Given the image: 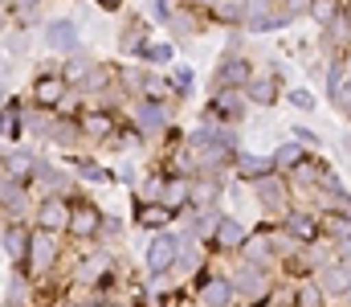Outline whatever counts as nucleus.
I'll use <instances>...</instances> for the list:
<instances>
[{
    "label": "nucleus",
    "instance_id": "1",
    "mask_svg": "<svg viewBox=\"0 0 351 307\" xmlns=\"http://www.w3.org/2000/svg\"><path fill=\"white\" fill-rule=\"evenodd\" d=\"M233 287H237V295L241 299H250V304H258V299H265L269 295V266H262V262H254V258H241L237 266H233Z\"/></svg>",
    "mask_w": 351,
    "mask_h": 307
},
{
    "label": "nucleus",
    "instance_id": "2",
    "mask_svg": "<svg viewBox=\"0 0 351 307\" xmlns=\"http://www.w3.org/2000/svg\"><path fill=\"white\" fill-rule=\"evenodd\" d=\"M245 102H250L245 91L221 87V91H213V99L204 106V119H208V123H241V119H245Z\"/></svg>",
    "mask_w": 351,
    "mask_h": 307
},
{
    "label": "nucleus",
    "instance_id": "3",
    "mask_svg": "<svg viewBox=\"0 0 351 307\" xmlns=\"http://www.w3.org/2000/svg\"><path fill=\"white\" fill-rule=\"evenodd\" d=\"M131 123H135L147 139H156V135H164V131L172 127V111H168L164 99H135V106H131Z\"/></svg>",
    "mask_w": 351,
    "mask_h": 307
},
{
    "label": "nucleus",
    "instance_id": "4",
    "mask_svg": "<svg viewBox=\"0 0 351 307\" xmlns=\"http://www.w3.org/2000/svg\"><path fill=\"white\" fill-rule=\"evenodd\" d=\"M250 78H254V62H250L245 54L229 49V54L221 58L217 74H213V91H221V87H237V91H245V87H250Z\"/></svg>",
    "mask_w": 351,
    "mask_h": 307
},
{
    "label": "nucleus",
    "instance_id": "5",
    "mask_svg": "<svg viewBox=\"0 0 351 307\" xmlns=\"http://www.w3.org/2000/svg\"><path fill=\"white\" fill-rule=\"evenodd\" d=\"M180 250H184L180 238L160 229V234L147 242V258H143V262H147V275H164V271H172L176 258H180Z\"/></svg>",
    "mask_w": 351,
    "mask_h": 307
},
{
    "label": "nucleus",
    "instance_id": "6",
    "mask_svg": "<svg viewBox=\"0 0 351 307\" xmlns=\"http://www.w3.org/2000/svg\"><path fill=\"white\" fill-rule=\"evenodd\" d=\"M290 181H282L278 172H269V177H262V181H254V193H258V201H262L265 213H290Z\"/></svg>",
    "mask_w": 351,
    "mask_h": 307
},
{
    "label": "nucleus",
    "instance_id": "7",
    "mask_svg": "<svg viewBox=\"0 0 351 307\" xmlns=\"http://www.w3.org/2000/svg\"><path fill=\"white\" fill-rule=\"evenodd\" d=\"M53 262H58V238H53V229L37 225L29 234V266H33V275H45Z\"/></svg>",
    "mask_w": 351,
    "mask_h": 307
},
{
    "label": "nucleus",
    "instance_id": "8",
    "mask_svg": "<svg viewBox=\"0 0 351 307\" xmlns=\"http://www.w3.org/2000/svg\"><path fill=\"white\" fill-rule=\"evenodd\" d=\"M70 95V82H66V74L62 70H49V74H37L33 78V91H29V99L37 102V106H53L58 111V102Z\"/></svg>",
    "mask_w": 351,
    "mask_h": 307
},
{
    "label": "nucleus",
    "instance_id": "9",
    "mask_svg": "<svg viewBox=\"0 0 351 307\" xmlns=\"http://www.w3.org/2000/svg\"><path fill=\"white\" fill-rule=\"evenodd\" d=\"M282 225H286V234H290L294 242H302V246H311V242L323 234L319 213H306V209H290V213L282 217Z\"/></svg>",
    "mask_w": 351,
    "mask_h": 307
},
{
    "label": "nucleus",
    "instance_id": "10",
    "mask_svg": "<svg viewBox=\"0 0 351 307\" xmlns=\"http://www.w3.org/2000/svg\"><path fill=\"white\" fill-rule=\"evenodd\" d=\"M70 221H74V209L62 201L58 193H49L45 201L37 205V225H41V229H53V234H62V229H70Z\"/></svg>",
    "mask_w": 351,
    "mask_h": 307
},
{
    "label": "nucleus",
    "instance_id": "11",
    "mask_svg": "<svg viewBox=\"0 0 351 307\" xmlns=\"http://www.w3.org/2000/svg\"><path fill=\"white\" fill-rule=\"evenodd\" d=\"M114 131H119V115H114V111L94 106V111H86V115H82V135H86L90 144H106Z\"/></svg>",
    "mask_w": 351,
    "mask_h": 307
},
{
    "label": "nucleus",
    "instance_id": "12",
    "mask_svg": "<svg viewBox=\"0 0 351 307\" xmlns=\"http://www.w3.org/2000/svg\"><path fill=\"white\" fill-rule=\"evenodd\" d=\"M315 279H319V287H323L327 295H348L351 291V266L348 262H339V258L323 262V266L315 271Z\"/></svg>",
    "mask_w": 351,
    "mask_h": 307
},
{
    "label": "nucleus",
    "instance_id": "13",
    "mask_svg": "<svg viewBox=\"0 0 351 307\" xmlns=\"http://www.w3.org/2000/svg\"><path fill=\"white\" fill-rule=\"evenodd\" d=\"M196 295H200V307H229L233 295H237V287L225 275H208V279H200V291Z\"/></svg>",
    "mask_w": 351,
    "mask_h": 307
},
{
    "label": "nucleus",
    "instance_id": "14",
    "mask_svg": "<svg viewBox=\"0 0 351 307\" xmlns=\"http://www.w3.org/2000/svg\"><path fill=\"white\" fill-rule=\"evenodd\" d=\"M245 95L254 106H274L278 95H282V78L274 74V70H265V74H254L250 78V87H245Z\"/></svg>",
    "mask_w": 351,
    "mask_h": 307
},
{
    "label": "nucleus",
    "instance_id": "15",
    "mask_svg": "<svg viewBox=\"0 0 351 307\" xmlns=\"http://www.w3.org/2000/svg\"><path fill=\"white\" fill-rule=\"evenodd\" d=\"M45 45H49L53 54H74V49H78V29H74V21H49V25H45Z\"/></svg>",
    "mask_w": 351,
    "mask_h": 307
},
{
    "label": "nucleus",
    "instance_id": "16",
    "mask_svg": "<svg viewBox=\"0 0 351 307\" xmlns=\"http://www.w3.org/2000/svg\"><path fill=\"white\" fill-rule=\"evenodd\" d=\"M245 242H250V234H245V225L237 221V217H221V225H217V234H213V246L217 250H245Z\"/></svg>",
    "mask_w": 351,
    "mask_h": 307
},
{
    "label": "nucleus",
    "instance_id": "17",
    "mask_svg": "<svg viewBox=\"0 0 351 307\" xmlns=\"http://www.w3.org/2000/svg\"><path fill=\"white\" fill-rule=\"evenodd\" d=\"M114 82H119V70H114V66L94 62V70L86 74V82H82L78 91H86V95H102V99H106V95L114 91Z\"/></svg>",
    "mask_w": 351,
    "mask_h": 307
},
{
    "label": "nucleus",
    "instance_id": "18",
    "mask_svg": "<svg viewBox=\"0 0 351 307\" xmlns=\"http://www.w3.org/2000/svg\"><path fill=\"white\" fill-rule=\"evenodd\" d=\"M70 234H74L78 242L102 234V213H98L94 205H78V209H74V221H70Z\"/></svg>",
    "mask_w": 351,
    "mask_h": 307
},
{
    "label": "nucleus",
    "instance_id": "19",
    "mask_svg": "<svg viewBox=\"0 0 351 307\" xmlns=\"http://www.w3.org/2000/svg\"><path fill=\"white\" fill-rule=\"evenodd\" d=\"M233 168H237V177H245V181H262V177H269V172H278L274 160H258V156H250V152H237Z\"/></svg>",
    "mask_w": 351,
    "mask_h": 307
},
{
    "label": "nucleus",
    "instance_id": "20",
    "mask_svg": "<svg viewBox=\"0 0 351 307\" xmlns=\"http://www.w3.org/2000/svg\"><path fill=\"white\" fill-rule=\"evenodd\" d=\"M269 160H274V168H278V172H290L294 164H302V160H306V144H302V139H290V144H282Z\"/></svg>",
    "mask_w": 351,
    "mask_h": 307
},
{
    "label": "nucleus",
    "instance_id": "21",
    "mask_svg": "<svg viewBox=\"0 0 351 307\" xmlns=\"http://www.w3.org/2000/svg\"><path fill=\"white\" fill-rule=\"evenodd\" d=\"M208 16L217 25H245V0H217L208 8Z\"/></svg>",
    "mask_w": 351,
    "mask_h": 307
},
{
    "label": "nucleus",
    "instance_id": "22",
    "mask_svg": "<svg viewBox=\"0 0 351 307\" xmlns=\"http://www.w3.org/2000/svg\"><path fill=\"white\" fill-rule=\"evenodd\" d=\"M106 266H110V254H106V250L90 254L86 262L78 266V279H74V283H82V287H94V283H98V279L106 275Z\"/></svg>",
    "mask_w": 351,
    "mask_h": 307
},
{
    "label": "nucleus",
    "instance_id": "23",
    "mask_svg": "<svg viewBox=\"0 0 351 307\" xmlns=\"http://www.w3.org/2000/svg\"><path fill=\"white\" fill-rule=\"evenodd\" d=\"M94 70V58H86V54H66V66H62V74H66V82L70 87H82L86 82V74Z\"/></svg>",
    "mask_w": 351,
    "mask_h": 307
},
{
    "label": "nucleus",
    "instance_id": "24",
    "mask_svg": "<svg viewBox=\"0 0 351 307\" xmlns=\"http://www.w3.org/2000/svg\"><path fill=\"white\" fill-rule=\"evenodd\" d=\"M351 41V16L343 12L339 21H331V25H323V45L327 49H348Z\"/></svg>",
    "mask_w": 351,
    "mask_h": 307
},
{
    "label": "nucleus",
    "instance_id": "25",
    "mask_svg": "<svg viewBox=\"0 0 351 307\" xmlns=\"http://www.w3.org/2000/svg\"><path fill=\"white\" fill-rule=\"evenodd\" d=\"M168 221H172V205L168 201H152V205L139 209V225L143 229H164Z\"/></svg>",
    "mask_w": 351,
    "mask_h": 307
},
{
    "label": "nucleus",
    "instance_id": "26",
    "mask_svg": "<svg viewBox=\"0 0 351 307\" xmlns=\"http://www.w3.org/2000/svg\"><path fill=\"white\" fill-rule=\"evenodd\" d=\"M4 258H29V238L21 234V229H12V221L4 225Z\"/></svg>",
    "mask_w": 351,
    "mask_h": 307
},
{
    "label": "nucleus",
    "instance_id": "27",
    "mask_svg": "<svg viewBox=\"0 0 351 307\" xmlns=\"http://www.w3.org/2000/svg\"><path fill=\"white\" fill-rule=\"evenodd\" d=\"M343 16V0H311V21L319 25H331Z\"/></svg>",
    "mask_w": 351,
    "mask_h": 307
},
{
    "label": "nucleus",
    "instance_id": "28",
    "mask_svg": "<svg viewBox=\"0 0 351 307\" xmlns=\"http://www.w3.org/2000/svg\"><path fill=\"white\" fill-rule=\"evenodd\" d=\"M278 242H265V238H250L245 242V258H254V262H262V266H269L274 258H278V250H274Z\"/></svg>",
    "mask_w": 351,
    "mask_h": 307
},
{
    "label": "nucleus",
    "instance_id": "29",
    "mask_svg": "<svg viewBox=\"0 0 351 307\" xmlns=\"http://www.w3.org/2000/svg\"><path fill=\"white\" fill-rule=\"evenodd\" d=\"M323 299H327V291L319 287V279L311 283H298V295H294V307H323Z\"/></svg>",
    "mask_w": 351,
    "mask_h": 307
},
{
    "label": "nucleus",
    "instance_id": "30",
    "mask_svg": "<svg viewBox=\"0 0 351 307\" xmlns=\"http://www.w3.org/2000/svg\"><path fill=\"white\" fill-rule=\"evenodd\" d=\"M70 168L78 172V181H90V185H102V181H110V172H106V168H98L94 160H78V156H74V160H70Z\"/></svg>",
    "mask_w": 351,
    "mask_h": 307
},
{
    "label": "nucleus",
    "instance_id": "31",
    "mask_svg": "<svg viewBox=\"0 0 351 307\" xmlns=\"http://www.w3.org/2000/svg\"><path fill=\"white\" fill-rule=\"evenodd\" d=\"M33 177H37V181H41V185L49 189V193H62V189L70 185V181H66V177H62L58 168H49L45 160H37V172H33Z\"/></svg>",
    "mask_w": 351,
    "mask_h": 307
},
{
    "label": "nucleus",
    "instance_id": "32",
    "mask_svg": "<svg viewBox=\"0 0 351 307\" xmlns=\"http://www.w3.org/2000/svg\"><path fill=\"white\" fill-rule=\"evenodd\" d=\"M192 66H176L172 70V95H180V99H188L192 95Z\"/></svg>",
    "mask_w": 351,
    "mask_h": 307
},
{
    "label": "nucleus",
    "instance_id": "33",
    "mask_svg": "<svg viewBox=\"0 0 351 307\" xmlns=\"http://www.w3.org/2000/svg\"><path fill=\"white\" fill-rule=\"evenodd\" d=\"M139 62H156V66H164V62H172V45H168V41H156V45H147V49L139 54Z\"/></svg>",
    "mask_w": 351,
    "mask_h": 307
},
{
    "label": "nucleus",
    "instance_id": "34",
    "mask_svg": "<svg viewBox=\"0 0 351 307\" xmlns=\"http://www.w3.org/2000/svg\"><path fill=\"white\" fill-rule=\"evenodd\" d=\"M327 229H331L335 238H348V234H351V213L343 217V209H335V213L327 217Z\"/></svg>",
    "mask_w": 351,
    "mask_h": 307
},
{
    "label": "nucleus",
    "instance_id": "35",
    "mask_svg": "<svg viewBox=\"0 0 351 307\" xmlns=\"http://www.w3.org/2000/svg\"><path fill=\"white\" fill-rule=\"evenodd\" d=\"M196 266H200V254L184 246V250H180V258H176V271H180V275H192Z\"/></svg>",
    "mask_w": 351,
    "mask_h": 307
},
{
    "label": "nucleus",
    "instance_id": "36",
    "mask_svg": "<svg viewBox=\"0 0 351 307\" xmlns=\"http://www.w3.org/2000/svg\"><path fill=\"white\" fill-rule=\"evenodd\" d=\"M152 16H156V21H168V25H172V21H176L172 0H152Z\"/></svg>",
    "mask_w": 351,
    "mask_h": 307
},
{
    "label": "nucleus",
    "instance_id": "37",
    "mask_svg": "<svg viewBox=\"0 0 351 307\" xmlns=\"http://www.w3.org/2000/svg\"><path fill=\"white\" fill-rule=\"evenodd\" d=\"M290 102L298 111H315V95H306V91H290Z\"/></svg>",
    "mask_w": 351,
    "mask_h": 307
},
{
    "label": "nucleus",
    "instance_id": "38",
    "mask_svg": "<svg viewBox=\"0 0 351 307\" xmlns=\"http://www.w3.org/2000/svg\"><path fill=\"white\" fill-rule=\"evenodd\" d=\"M335 258L351 266V234H348V238H335Z\"/></svg>",
    "mask_w": 351,
    "mask_h": 307
},
{
    "label": "nucleus",
    "instance_id": "39",
    "mask_svg": "<svg viewBox=\"0 0 351 307\" xmlns=\"http://www.w3.org/2000/svg\"><path fill=\"white\" fill-rule=\"evenodd\" d=\"M294 139H302L306 148H319V144H323V139H319V135H315L311 127H294Z\"/></svg>",
    "mask_w": 351,
    "mask_h": 307
},
{
    "label": "nucleus",
    "instance_id": "40",
    "mask_svg": "<svg viewBox=\"0 0 351 307\" xmlns=\"http://www.w3.org/2000/svg\"><path fill=\"white\" fill-rule=\"evenodd\" d=\"M290 8V16H311V0H282Z\"/></svg>",
    "mask_w": 351,
    "mask_h": 307
},
{
    "label": "nucleus",
    "instance_id": "41",
    "mask_svg": "<svg viewBox=\"0 0 351 307\" xmlns=\"http://www.w3.org/2000/svg\"><path fill=\"white\" fill-rule=\"evenodd\" d=\"M119 4H123V0H98V8H106V12H114Z\"/></svg>",
    "mask_w": 351,
    "mask_h": 307
},
{
    "label": "nucleus",
    "instance_id": "42",
    "mask_svg": "<svg viewBox=\"0 0 351 307\" xmlns=\"http://www.w3.org/2000/svg\"><path fill=\"white\" fill-rule=\"evenodd\" d=\"M192 4H196V8H204V12H208V8H213V4H217V0H192Z\"/></svg>",
    "mask_w": 351,
    "mask_h": 307
},
{
    "label": "nucleus",
    "instance_id": "43",
    "mask_svg": "<svg viewBox=\"0 0 351 307\" xmlns=\"http://www.w3.org/2000/svg\"><path fill=\"white\" fill-rule=\"evenodd\" d=\"M343 304H348V307H351V291H348V295H343Z\"/></svg>",
    "mask_w": 351,
    "mask_h": 307
},
{
    "label": "nucleus",
    "instance_id": "44",
    "mask_svg": "<svg viewBox=\"0 0 351 307\" xmlns=\"http://www.w3.org/2000/svg\"><path fill=\"white\" fill-rule=\"evenodd\" d=\"M4 307H12V304H4Z\"/></svg>",
    "mask_w": 351,
    "mask_h": 307
}]
</instances>
